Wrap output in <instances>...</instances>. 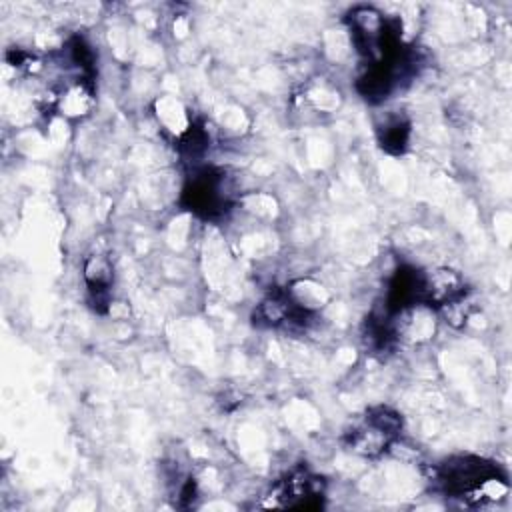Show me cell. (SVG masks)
Wrapping results in <instances>:
<instances>
[{
	"label": "cell",
	"mask_w": 512,
	"mask_h": 512,
	"mask_svg": "<svg viewBox=\"0 0 512 512\" xmlns=\"http://www.w3.org/2000/svg\"><path fill=\"white\" fill-rule=\"evenodd\" d=\"M440 482L452 496H460L468 502H494L508 492L506 478L500 470L476 456L450 458L440 466Z\"/></svg>",
	"instance_id": "cell-1"
},
{
	"label": "cell",
	"mask_w": 512,
	"mask_h": 512,
	"mask_svg": "<svg viewBox=\"0 0 512 512\" xmlns=\"http://www.w3.org/2000/svg\"><path fill=\"white\" fill-rule=\"evenodd\" d=\"M402 420L396 412L388 408H374L368 412L362 426L352 430L350 446L362 456H378L394 442L400 434Z\"/></svg>",
	"instance_id": "cell-2"
},
{
	"label": "cell",
	"mask_w": 512,
	"mask_h": 512,
	"mask_svg": "<svg viewBox=\"0 0 512 512\" xmlns=\"http://www.w3.org/2000/svg\"><path fill=\"white\" fill-rule=\"evenodd\" d=\"M466 294L464 280L450 268H434L422 274L420 302L434 308H448L460 304Z\"/></svg>",
	"instance_id": "cell-3"
},
{
	"label": "cell",
	"mask_w": 512,
	"mask_h": 512,
	"mask_svg": "<svg viewBox=\"0 0 512 512\" xmlns=\"http://www.w3.org/2000/svg\"><path fill=\"white\" fill-rule=\"evenodd\" d=\"M184 202L192 212L204 218H214L222 214L226 206V194L222 192V176L208 170L194 176L184 190Z\"/></svg>",
	"instance_id": "cell-4"
},
{
	"label": "cell",
	"mask_w": 512,
	"mask_h": 512,
	"mask_svg": "<svg viewBox=\"0 0 512 512\" xmlns=\"http://www.w3.org/2000/svg\"><path fill=\"white\" fill-rule=\"evenodd\" d=\"M278 502L274 506H290V508H312V500L318 502L322 498V482L320 478L298 470L290 474L276 490Z\"/></svg>",
	"instance_id": "cell-5"
},
{
	"label": "cell",
	"mask_w": 512,
	"mask_h": 512,
	"mask_svg": "<svg viewBox=\"0 0 512 512\" xmlns=\"http://www.w3.org/2000/svg\"><path fill=\"white\" fill-rule=\"evenodd\" d=\"M84 278H86L90 292L96 298L104 296L112 284V268H110L108 260H104L102 256H92L84 266Z\"/></svg>",
	"instance_id": "cell-6"
},
{
	"label": "cell",
	"mask_w": 512,
	"mask_h": 512,
	"mask_svg": "<svg viewBox=\"0 0 512 512\" xmlns=\"http://www.w3.org/2000/svg\"><path fill=\"white\" fill-rule=\"evenodd\" d=\"M406 140H408V124L400 120H392L382 128V134H380L382 148L390 152H402L406 146Z\"/></svg>",
	"instance_id": "cell-7"
}]
</instances>
